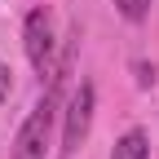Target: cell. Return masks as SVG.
I'll list each match as a JSON object with an SVG mask.
<instances>
[{
    "label": "cell",
    "mask_w": 159,
    "mask_h": 159,
    "mask_svg": "<svg viewBox=\"0 0 159 159\" xmlns=\"http://www.w3.org/2000/svg\"><path fill=\"white\" fill-rule=\"evenodd\" d=\"M62 75H49V89L44 97L31 106V115L22 119V128L13 137V159H44L49 155V133H53V119H57V102H62Z\"/></svg>",
    "instance_id": "cell-1"
},
{
    "label": "cell",
    "mask_w": 159,
    "mask_h": 159,
    "mask_svg": "<svg viewBox=\"0 0 159 159\" xmlns=\"http://www.w3.org/2000/svg\"><path fill=\"white\" fill-rule=\"evenodd\" d=\"M93 111H97V89L89 80L66 93V111H62V146H57V159H75L80 146L89 142V128H93Z\"/></svg>",
    "instance_id": "cell-2"
},
{
    "label": "cell",
    "mask_w": 159,
    "mask_h": 159,
    "mask_svg": "<svg viewBox=\"0 0 159 159\" xmlns=\"http://www.w3.org/2000/svg\"><path fill=\"white\" fill-rule=\"evenodd\" d=\"M22 49H27V62L35 66V75H49V66H53V13H49V5H35L22 18Z\"/></svg>",
    "instance_id": "cell-3"
},
{
    "label": "cell",
    "mask_w": 159,
    "mask_h": 159,
    "mask_svg": "<svg viewBox=\"0 0 159 159\" xmlns=\"http://www.w3.org/2000/svg\"><path fill=\"white\" fill-rule=\"evenodd\" d=\"M111 159H150V137H146V128H128V133L115 142Z\"/></svg>",
    "instance_id": "cell-4"
},
{
    "label": "cell",
    "mask_w": 159,
    "mask_h": 159,
    "mask_svg": "<svg viewBox=\"0 0 159 159\" xmlns=\"http://www.w3.org/2000/svg\"><path fill=\"white\" fill-rule=\"evenodd\" d=\"M150 5H155V0H115V9H119V18H124V22H146Z\"/></svg>",
    "instance_id": "cell-5"
},
{
    "label": "cell",
    "mask_w": 159,
    "mask_h": 159,
    "mask_svg": "<svg viewBox=\"0 0 159 159\" xmlns=\"http://www.w3.org/2000/svg\"><path fill=\"white\" fill-rule=\"evenodd\" d=\"M133 71H137V89H150V84H155V66H146V62H133Z\"/></svg>",
    "instance_id": "cell-6"
},
{
    "label": "cell",
    "mask_w": 159,
    "mask_h": 159,
    "mask_svg": "<svg viewBox=\"0 0 159 159\" xmlns=\"http://www.w3.org/2000/svg\"><path fill=\"white\" fill-rule=\"evenodd\" d=\"M9 93H13V71H9V66H0V106L9 102Z\"/></svg>",
    "instance_id": "cell-7"
}]
</instances>
